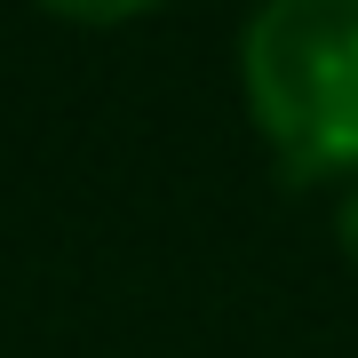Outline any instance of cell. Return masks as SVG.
Returning <instances> with one entry per match:
<instances>
[{"label":"cell","instance_id":"cell-3","mask_svg":"<svg viewBox=\"0 0 358 358\" xmlns=\"http://www.w3.org/2000/svg\"><path fill=\"white\" fill-rule=\"evenodd\" d=\"M334 239H343V255L358 263V183L343 192V215H334Z\"/></svg>","mask_w":358,"mask_h":358},{"label":"cell","instance_id":"cell-1","mask_svg":"<svg viewBox=\"0 0 358 358\" xmlns=\"http://www.w3.org/2000/svg\"><path fill=\"white\" fill-rule=\"evenodd\" d=\"M239 88L287 183L358 176V0H255Z\"/></svg>","mask_w":358,"mask_h":358},{"label":"cell","instance_id":"cell-2","mask_svg":"<svg viewBox=\"0 0 358 358\" xmlns=\"http://www.w3.org/2000/svg\"><path fill=\"white\" fill-rule=\"evenodd\" d=\"M40 8L72 16V24H128V16H143V8H159V0H40Z\"/></svg>","mask_w":358,"mask_h":358}]
</instances>
